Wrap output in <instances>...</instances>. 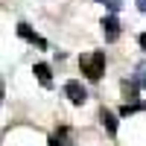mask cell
Returning a JSON list of instances; mask_svg holds the SVG:
<instances>
[{"instance_id": "obj_11", "label": "cell", "mask_w": 146, "mask_h": 146, "mask_svg": "<svg viewBox=\"0 0 146 146\" xmlns=\"http://www.w3.org/2000/svg\"><path fill=\"white\" fill-rule=\"evenodd\" d=\"M50 146H70V143L64 140V135H53L50 137Z\"/></svg>"}, {"instance_id": "obj_1", "label": "cell", "mask_w": 146, "mask_h": 146, "mask_svg": "<svg viewBox=\"0 0 146 146\" xmlns=\"http://www.w3.org/2000/svg\"><path fill=\"white\" fill-rule=\"evenodd\" d=\"M82 73H85V76H88V79H100L102 76V73H105V53L102 50H96V53H91V56H82Z\"/></svg>"}, {"instance_id": "obj_3", "label": "cell", "mask_w": 146, "mask_h": 146, "mask_svg": "<svg viewBox=\"0 0 146 146\" xmlns=\"http://www.w3.org/2000/svg\"><path fill=\"white\" fill-rule=\"evenodd\" d=\"M102 35H105V41H117L120 38V21L114 15H105L102 18Z\"/></svg>"}, {"instance_id": "obj_5", "label": "cell", "mask_w": 146, "mask_h": 146, "mask_svg": "<svg viewBox=\"0 0 146 146\" xmlns=\"http://www.w3.org/2000/svg\"><path fill=\"white\" fill-rule=\"evenodd\" d=\"M100 120H102V126L108 129V135H117V117H114L111 111H105V108H102V114H100Z\"/></svg>"}, {"instance_id": "obj_10", "label": "cell", "mask_w": 146, "mask_h": 146, "mask_svg": "<svg viewBox=\"0 0 146 146\" xmlns=\"http://www.w3.org/2000/svg\"><path fill=\"white\" fill-rule=\"evenodd\" d=\"M96 3H102V6H108L111 12H117L120 6H123V0H96Z\"/></svg>"}, {"instance_id": "obj_4", "label": "cell", "mask_w": 146, "mask_h": 146, "mask_svg": "<svg viewBox=\"0 0 146 146\" xmlns=\"http://www.w3.org/2000/svg\"><path fill=\"white\" fill-rule=\"evenodd\" d=\"M18 35H21V38H27V41H32L35 47H41V50H44V47H47V41L41 38V35H35L29 27H27V23H18Z\"/></svg>"}, {"instance_id": "obj_12", "label": "cell", "mask_w": 146, "mask_h": 146, "mask_svg": "<svg viewBox=\"0 0 146 146\" xmlns=\"http://www.w3.org/2000/svg\"><path fill=\"white\" fill-rule=\"evenodd\" d=\"M137 44H140L143 50H146V32H140V35H137Z\"/></svg>"}, {"instance_id": "obj_7", "label": "cell", "mask_w": 146, "mask_h": 146, "mask_svg": "<svg viewBox=\"0 0 146 146\" xmlns=\"http://www.w3.org/2000/svg\"><path fill=\"white\" fill-rule=\"evenodd\" d=\"M137 88H140V85H137L135 79H131V82H123V94H126V100H129V102H135V100H137Z\"/></svg>"}, {"instance_id": "obj_8", "label": "cell", "mask_w": 146, "mask_h": 146, "mask_svg": "<svg viewBox=\"0 0 146 146\" xmlns=\"http://www.w3.org/2000/svg\"><path fill=\"white\" fill-rule=\"evenodd\" d=\"M135 82L140 85V88H146V62H137V67H135Z\"/></svg>"}, {"instance_id": "obj_2", "label": "cell", "mask_w": 146, "mask_h": 146, "mask_svg": "<svg viewBox=\"0 0 146 146\" xmlns=\"http://www.w3.org/2000/svg\"><path fill=\"white\" fill-rule=\"evenodd\" d=\"M64 96H67L73 105H82L85 100H88V91H85L76 79H70V82H64Z\"/></svg>"}, {"instance_id": "obj_13", "label": "cell", "mask_w": 146, "mask_h": 146, "mask_svg": "<svg viewBox=\"0 0 146 146\" xmlns=\"http://www.w3.org/2000/svg\"><path fill=\"white\" fill-rule=\"evenodd\" d=\"M137 9H140V12H146V0H137Z\"/></svg>"}, {"instance_id": "obj_6", "label": "cell", "mask_w": 146, "mask_h": 146, "mask_svg": "<svg viewBox=\"0 0 146 146\" xmlns=\"http://www.w3.org/2000/svg\"><path fill=\"white\" fill-rule=\"evenodd\" d=\"M35 76H38V82L44 85V88H50V85H53V79H50V67H47V64H35Z\"/></svg>"}, {"instance_id": "obj_9", "label": "cell", "mask_w": 146, "mask_h": 146, "mask_svg": "<svg viewBox=\"0 0 146 146\" xmlns=\"http://www.w3.org/2000/svg\"><path fill=\"white\" fill-rule=\"evenodd\" d=\"M146 105H140V102H126L123 108H120V117H129V114H135V111H143Z\"/></svg>"}]
</instances>
